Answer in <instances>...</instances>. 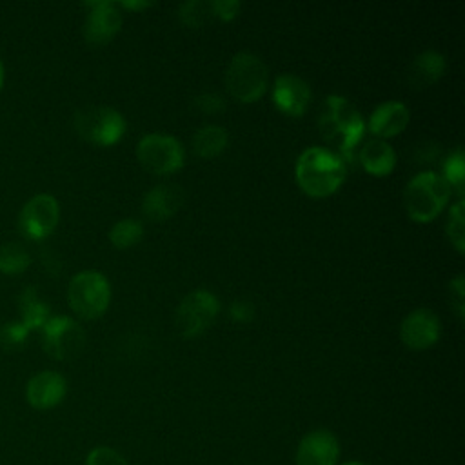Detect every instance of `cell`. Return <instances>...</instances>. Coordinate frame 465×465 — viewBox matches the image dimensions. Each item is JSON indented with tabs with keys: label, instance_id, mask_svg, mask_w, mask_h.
Masks as SVG:
<instances>
[{
	"label": "cell",
	"instance_id": "cell-25",
	"mask_svg": "<svg viewBox=\"0 0 465 465\" xmlns=\"http://www.w3.org/2000/svg\"><path fill=\"white\" fill-rule=\"evenodd\" d=\"M445 182L450 185V189H456L460 193V198H463V182H465V156L463 149L456 147L449 153V156L441 163L440 173Z\"/></svg>",
	"mask_w": 465,
	"mask_h": 465
},
{
	"label": "cell",
	"instance_id": "cell-5",
	"mask_svg": "<svg viewBox=\"0 0 465 465\" xmlns=\"http://www.w3.org/2000/svg\"><path fill=\"white\" fill-rule=\"evenodd\" d=\"M67 302L78 318L96 320L109 307L111 283L100 271H80L69 280Z\"/></svg>",
	"mask_w": 465,
	"mask_h": 465
},
{
	"label": "cell",
	"instance_id": "cell-24",
	"mask_svg": "<svg viewBox=\"0 0 465 465\" xmlns=\"http://www.w3.org/2000/svg\"><path fill=\"white\" fill-rule=\"evenodd\" d=\"M31 263L29 252L16 242L0 245V272L15 276L24 272Z\"/></svg>",
	"mask_w": 465,
	"mask_h": 465
},
{
	"label": "cell",
	"instance_id": "cell-30",
	"mask_svg": "<svg viewBox=\"0 0 465 465\" xmlns=\"http://www.w3.org/2000/svg\"><path fill=\"white\" fill-rule=\"evenodd\" d=\"M85 465H127L124 456L109 447H94L87 458Z\"/></svg>",
	"mask_w": 465,
	"mask_h": 465
},
{
	"label": "cell",
	"instance_id": "cell-18",
	"mask_svg": "<svg viewBox=\"0 0 465 465\" xmlns=\"http://www.w3.org/2000/svg\"><path fill=\"white\" fill-rule=\"evenodd\" d=\"M445 67H447V60L440 51L436 49L421 51L412 58L407 69V82L414 89H425L443 76Z\"/></svg>",
	"mask_w": 465,
	"mask_h": 465
},
{
	"label": "cell",
	"instance_id": "cell-16",
	"mask_svg": "<svg viewBox=\"0 0 465 465\" xmlns=\"http://www.w3.org/2000/svg\"><path fill=\"white\" fill-rule=\"evenodd\" d=\"M411 120L409 107L400 100H385L378 104L372 113L369 114V120L365 124V129L374 134V138H392L400 134Z\"/></svg>",
	"mask_w": 465,
	"mask_h": 465
},
{
	"label": "cell",
	"instance_id": "cell-33",
	"mask_svg": "<svg viewBox=\"0 0 465 465\" xmlns=\"http://www.w3.org/2000/svg\"><path fill=\"white\" fill-rule=\"evenodd\" d=\"M118 7H125V9H131V11H140V9H147L149 5H153V2H145V0H140V2H116Z\"/></svg>",
	"mask_w": 465,
	"mask_h": 465
},
{
	"label": "cell",
	"instance_id": "cell-22",
	"mask_svg": "<svg viewBox=\"0 0 465 465\" xmlns=\"http://www.w3.org/2000/svg\"><path fill=\"white\" fill-rule=\"evenodd\" d=\"M445 232L458 254L465 252V200L458 198L447 214Z\"/></svg>",
	"mask_w": 465,
	"mask_h": 465
},
{
	"label": "cell",
	"instance_id": "cell-8",
	"mask_svg": "<svg viewBox=\"0 0 465 465\" xmlns=\"http://www.w3.org/2000/svg\"><path fill=\"white\" fill-rule=\"evenodd\" d=\"M220 300L209 289H194L178 303L174 323L182 338L193 340L202 336L216 320Z\"/></svg>",
	"mask_w": 465,
	"mask_h": 465
},
{
	"label": "cell",
	"instance_id": "cell-7",
	"mask_svg": "<svg viewBox=\"0 0 465 465\" xmlns=\"http://www.w3.org/2000/svg\"><path fill=\"white\" fill-rule=\"evenodd\" d=\"M136 158L153 174H171L183 167L185 149L173 134L147 133L136 143Z\"/></svg>",
	"mask_w": 465,
	"mask_h": 465
},
{
	"label": "cell",
	"instance_id": "cell-11",
	"mask_svg": "<svg viewBox=\"0 0 465 465\" xmlns=\"http://www.w3.org/2000/svg\"><path fill=\"white\" fill-rule=\"evenodd\" d=\"M440 316L427 307H418L411 311L400 323V340L411 351H425L432 347L440 340Z\"/></svg>",
	"mask_w": 465,
	"mask_h": 465
},
{
	"label": "cell",
	"instance_id": "cell-15",
	"mask_svg": "<svg viewBox=\"0 0 465 465\" xmlns=\"http://www.w3.org/2000/svg\"><path fill=\"white\" fill-rule=\"evenodd\" d=\"M67 392L65 378L56 371H42L29 378L25 387L27 403L33 409L47 411L56 407Z\"/></svg>",
	"mask_w": 465,
	"mask_h": 465
},
{
	"label": "cell",
	"instance_id": "cell-9",
	"mask_svg": "<svg viewBox=\"0 0 465 465\" xmlns=\"http://www.w3.org/2000/svg\"><path fill=\"white\" fill-rule=\"evenodd\" d=\"M44 351L54 360L76 358L85 347L82 325L69 316H51L42 327Z\"/></svg>",
	"mask_w": 465,
	"mask_h": 465
},
{
	"label": "cell",
	"instance_id": "cell-27",
	"mask_svg": "<svg viewBox=\"0 0 465 465\" xmlns=\"http://www.w3.org/2000/svg\"><path fill=\"white\" fill-rule=\"evenodd\" d=\"M29 331L20 322H9L0 327V347L4 351H20L25 345Z\"/></svg>",
	"mask_w": 465,
	"mask_h": 465
},
{
	"label": "cell",
	"instance_id": "cell-23",
	"mask_svg": "<svg viewBox=\"0 0 465 465\" xmlns=\"http://www.w3.org/2000/svg\"><path fill=\"white\" fill-rule=\"evenodd\" d=\"M143 236V225L134 218H122L109 229V242L116 249H129L136 245Z\"/></svg>",
	"mask_w": 465,
	"mask_h": 465
},
{
	"label": "cell",
	"instance_id": "cell-21",
	"mask_svg": "<svg viewBox=\"0 0 465 465\" xmlns=\"http://www.w3.org/2000/svg\"><path fill=\"white\" fill-rule=\"evenodd\" d=\"M18 311H20V323L31 329H42L45 322L51 318L49 305L40 298L35 287H27L18 298Z\"/></svg>",
	"mask_w": 465,
	"mask_h": 465
},
{
	"label": "cell",
	"instance_id": "cell-17",
	"mask_svg": "<svg viewBox=\"0 0 465 465\" xmlns=\"http://www.w3.org/2000/svg\"><path fill=\"white\" fill-rule=\"evenodd\" d=\"M185 193L178 183H158L142 198V213L153 222H165L178 213Z\"/></svg>",
	"mask_w": 465,
	"mask_h": 465
},
{
	"label": "cell",
	"instance_id": "cell-32",
	"mask_svg": "<svg viewBox=\"0 0 465 465\" xmlns=\"http://www.w3.org/2000/svg\"><path fill=\"white\" fill-rule=\"evenodd\" d=\"M229 312L236 322H251L254 318V305L247 300H234L229 307Z\"/></svg>",
	"mask_w": 465,
	"mask_h": 465
},
{
	"label": "cell",
	"instance_id": "cell-26",
	"mask_svg": "<svg viewBox=\"0 0 465 465\" xmlns=\"http://www.w3.org/2000/svg\"><path fill=\"white\" fill-rule=\"evenodd\" d=\"M178 18L183 25L187 27H202L203 24L209 22V18L213 16V9H211V2H203V0H187L182 2L178 5Z\"/></svg>",
	"mask_w": 465,
	"mask_h": 465
},
{
	"label": "cell",
	"instance_id": "cell-4",
	"mask_svg": "<svg viewBox=\"0 0 465 465\" xmlns=\"http://www.w3.org/2000/svg\"><path fill=\"white\" fill-rule=\"evenodd\" d=\"M225 87L240 104H252L269 87V69L265 62L249 51L236 53L225 69Z\"/></svg>",
	"mask_w": 465,
	"mask_h": 465
},
{
	"label": "cell",
	"instance_id": "cell-1",
	"mask_svg": "<svg viewBox=\"0 0 465 465\" xmlns=\"http://www.w3.org/2000/svg\"><path fill=\"white\" fill-rule=\"evenodd\" d=\"M318 129L331 151L347 163L365 134V120L345 96L327 94L318 113Z\"/></svg>",
	"mask_w": 465,
	"mask_h": 465
},
{
	"label": "cell",
	"instance_id": "cell-20",
	"mask_svg": "<svg viewBox=\"0 0 465 465\" xmlns=\"http://www.w3.org/2000/svg\"><path fill=\"white\" fill-rule=\"evenodd\" d=\"M229 143V134L223 125L218 124H205L198 127L193 134L191 147L196 156L200 158H214L225 151Z\"/></svg>",
	"mask_w": 465,
	"mask_h": 465
},
{
	"label": "cell",
	"instance_id": "cell-6",
	"mask_svg": "<svg viewBox=\"0 0 465 465\" xmlns=\"http://www.w3.org/2000/svg\"><path fill=\"white\" fill-rule=\"evenodd\" d=\"M125 127L124 114L109 105H89L74 114L76 133L93 145H114L125 134Z\"/></svg>",
	"mask_w": 465,
	"mask_h": 465
},
{
	"label": "cell",
	"instance_id": "cell-3",
	"mask_svg": "<svg viewBox=\"0 0 465 465\" xmlns=\"http://www.w3.org/2000/svg\"><path fill=\"white\" fill-rule=\"evenodd\" d=\"M452 189L436 171L414 174L403 191V203L409 218L416 223H429L447 207Z\"/></svg>",
	"mask_w": 465,
	"mask_h": 465
},
{
	"label": "cell",
	"instance_id": "cell-2",
	"mask_svg": "<svg viewBox=\"0 0 465 465\" xmlns=\"http://www.w3.org/2000/svg\"><path fill=\"white\" fill-rule=\"evenodd\" d=\"M298 187L312 198L334 194L347 178V163L331 149L311 145L303 149L294 163Z\"/></svg>",
	"mask_w": 465,
	"mask_h": 465
},
{
	"label": "cell",
	"instance_id": "cell-10",
	"mask_svg": "<svg viewBox=\"0 0 465 465\" xmlns=\"http://www.w3.org/2000/svg\"><path fill=\"white\" fill-rule=\"evenodd\" d=\"M58 220L60 205L56 198L47 193H40L24 203L18 214V229L25 238L38 242L56 229Z\"/></svg>",
	"mask_w": 465,
	"mask_h": 465
},
{
	"label": "cell",
	"instance_id": "cell-14",
	"mask_svg": "<svg viewBox=\"0 0 465 465\" xmlns=\"http://www.w3.org/2000/svg\"><path fill=\"white\" fill-rule=\"evenodd\" d=\"M338 454L336 436L327 429H316L300 440L296 465H336Z\"/></svg>",
	"mask_w": 465,
	"mask_h": 465
},
{
	"label": "cell",
	"instance_id": "cell-29",
	"mask_svg": "<svg viewBox=\"0 0 465 465\" xmlns=\"http://www.w3.org/2000/svg\"><path fill=\"white\" fill-rule=\"evenodd\" d=\"M193 105H194L200 113L216 114V113H222V111L225 109V98H223L222 94H218V93L205 91V93H200L198 96H194Z\"/></svg>",
	"mask_w": 465,
	"mask_h": 465
},
{
	"label": "cell",
	"instance_id": "cell-35",
	"mask_svg": "<svg viewBox=\"0 0 465 465\" xmlns=\"http://www.w3.org/2000/svg\"><path fill=\"white\" fill-rule=\"evenodd\" d=\"M343 465H363V463H360V461H347V463H343Z\"/></svg>",
	"mask_w": 465,
	"mask_h": 465
},
{
	"label": "cell",
	"instance_id": "cell-31",
	"mask_svg": "<svg viewBox=\"0 0 465 465\" xmlns=\"http://www.w3.org/2000/svg\"><path fill=\"white\" fill-rule=\"evenodd\" d=\"M211 9L213 16L220 18L222 22H231L240 15L242 4L238 0H213Z\"/></svg>",
	"mask_w": 465,
	"mask_h": 465
},
{
	"label": "cell",
	"instance_id": "cell-34",
	"mask_svg": "<svg viewBox=\"0 0 465 465\" xmlns=\"http://www.w3.org/2000/svg\"><path fill=\"white\" fill-rule=\"evenodd\" d=\"M2 85H4V64L0 60V89H2Z\"/></svg>",
	"mask_w": 465,
	"mask_h": 465
},
{
	"label": "cell",
	"instance_id": "cell-13",
	"mask_svg": "<svg viewBox=\"0 0 465 465\" xmlns=\"http://www.w3.org/2000/svg\"><path fill=\"white\" fill-rule=\"evenodd\" d=\"M271 98L280 113L298 118L307 111L312 98V91L303 78L292 73H282L272 82Z\"/></svg>",
	"mask_w": 465,
	"mask_h": 465
},
{
	"label": "cell",
	"instance_id": "cell-28",
	"mask_svg": "<svg viewBox=\"0 0 465 465\" xmlns=\"http://www.w3.org/2000/svg\"><path fill=\"white\" fill-rule=\"evenodd\" d=\"M449 298H450V305L454 309V314L461 322L465 318V280H463V274H456L449 282Z\"/></svg>",
	"mask_w": 465,
	"mask_h": 465
},
{
	"label": "cell",
	"instance_id": "cell-19",
	"mask_svg": "<svg viewBox=\"0 0 465 465\" xmlns=\"http://www.w3.org/2000/svg\"><path fill=\"white\" fill-rule=\"evenodd\" d=\"M396 151L381 138L367 140L360 149V162L372 176H387L396 167Z\"/></svg>",
	"mask_w": 465,
	"mask_h": 465
},
{
	"label": "cell",
	"instance_id": "cell-12",
	"mask_svg": "<svg viewBox=\"0 0 465 465\" xmlns=\"http://www.w3.org/2000/svg\"><path fill=\"white\" fill-rule=\"evenodd\" d=\"M89 13L84 24V38L91 45H105L122 27V13L116 2L96 0L87 2Z\"/></svg>",
	"mask_w": 465,
	"mask_h": 465
}]
</instances>
